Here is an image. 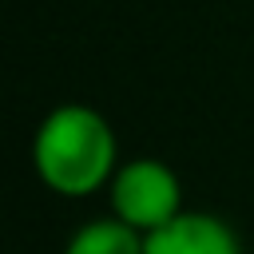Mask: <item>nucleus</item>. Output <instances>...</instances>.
Masks as SVG:
<instances>
[{"label": "nucleus", "mask_w": 254, "mask_h": 254, "mask_svg": "<svg viewBox=\"0 0 254 254\" xmlns=\"http://www.w3.org/2000/svg\"><path fill=\"white\" fill-rule=\"evenodd\" d=\"M32 167L48 190H56L64 198H87V194L111 187V179L119 171L115 131L95 107L60 103L36 127Z\"/></svg>", "instance_id": "obj_1"}, {"label": "nucleus", "mask_w": 254, "mask_h": 254, "mask_svg": "<svg viewBox=\"0 0 254 254\" xmlns=\"http://www.w3.org/2000/svg\"><path fill=\"white\" fill-rule=\"evenodd\" d=\"M107 202H111V214L119 222H127L131 230H139L143 238L155 234L159 226L175 222L187 210L179 175L163 159H147V155L119 163V171L107 187Z\"/></svg>", "instance_id": "obj_2"}, {"label": "nucleus", "mask_w": 254, "mask_h": 254, "mask_svg": "<svg viewBox=\"0 0 254 254\" xmlns=\"http://www.w3.org/2000/svg\"><path fill=\"white\" fill-rule=\"evenodd\" d=\"M147 254H242V238L210 210H183L175 222L147 234Z\"/></svg>", "instance_id": "obj_3"}, {"label": "nucleus", "mask_w": 254, "mask_h": 254, "mask_svg": "<svg viewBox=\"0 0 254 254\" xmlns=\"http://www.w3.org/2000/svg\"><path fill=\"white\" fill-rule=\"evenodd\" d=\"M64 254H147V238L127 222H119L115 214H107V218L83 222L64 242Z\"/></svg>", "instance_id": "obj_4"}]
</instances>
